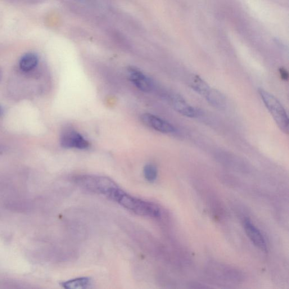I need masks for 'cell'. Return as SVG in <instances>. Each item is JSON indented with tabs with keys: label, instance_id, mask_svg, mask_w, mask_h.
Returning a JSON list of instances; mask_svg holds the SVG:
<instances>
[{
	"label": "cell",
	"instance_id": "cell-1",
	"mask_svg": "<svg viewBox=\"0 0 289 289\" xmlns=\"http://www.w3.org/2000/svg\"><path fill=\"white\" fill-rule=\"evenodd\" d=\"M108 198L135 214L155 218L161 216L160 208L155 203L130 196L120 188L115 189Z\"/></svg>",
	"mask_w": 289,
	"mask_h": 289
},
{
	"label": "cell",
	"instance_id": "cell-2",
	"mask_svg": "<svg viewBox=\"0 0 289 289\" xmlns=\"http://www.w3.org/2000/svg\"><path fill=\"white\" fill-rule=\"evenodd\" d=\"M74 181L80 188L90 192L102 194L108 198L115 189L119 188L114 180L106 176L79 175L76 176Z\"/></svg>",
	"mask_w": 289,
	"mask_h": 289
},
{
	"label": "cell",
	"instance_id": "cell-3",
	"mask_svg": "<svg viewBox=\"0 0 289 289\" xmlns=\"http://www.w3.org/2000/svg\"><path fill=\"white\" fill-rule=\"evenodd\" d=\"M259 93L265 106L272 115L279 128L283 133L288 134L289 130L288 116L281 102L273 95L263 89H259Z\"/></svg>",
	"mask_w": 289,
	"mask_h": 289
},
{
	"label": "cell",
	"instance_id": "cell-4",
	"mask_svg": "<svg viewBox=\"0 0 289 289\" xmlns=\"http://www.w3.org/2000/svg\"><path fill=\"white\" fill-rule=\"evenodd\" d=\"M60 143L62 147L65 149L85 150L89 147L87 140L80 133L71 128L63 130L60 136Z\"/></svg>",
	"mask_w": 289,
	"mask_h": 289
},
{
	"label": "cell",
	"instance_id": "cell-5",
	"mask_svg": "<svg viewBox=\"0 0 289 289\" xmlns=\"http://www.w3.org/2000/svg\"><path fill=\"white\" fill-rule=\"evenodd\" d=\"M142 123L148 127L163 133H172L175 132L174 126L169 122L150 113H144L141 116Z\"/></svg>",
	"mask_w": 289,
	"mask_h": 289
},
{
	"label": "cell",
	"instance_id": "cell-6",
	"mask_svg": "<svg viewBox=\"0 0 289 289\" xmlns=\"http://www.w3.org/2000/svg\"><path fill=\"white\" fill-rule=\"evenodd\" d=\"M127 72L128 78L137 89L146 93L152 91L154 86L153 81L142 71L130 67Z\"/></svg>",
	"mask_w": 289,
	"mask_h": 289
},
{
	"label": "cell",
	"instance_id": "cell-7",
	"mask_svg": "<svg viewBox=\"0 0 289 289\" xmlns=\"http://www.w3.org/2000/svg\"><path fill=\"white\" fill-rule=\"evenodd\" d=\"M171 102L175 110L181 115L188 117H194L198 115V111L196 108L190 105L180 95H173L171 97Z\"/></svg>",
	"mask_w": 289,
	"mask_h": 289
},
{
	"label": "cell",
	"instance_id": "cell-8",
	"mask_svg": "<svg viewBox=\"0 0 289 289\" xmlns=\"http://www.w3.org/2000/svg\"><path fill=\"white\" fill-rule=\"evenodd\" d=\"M244 229H245L247 236L252 243L260 250L266 251V243L263 235L250 220H245L244 223Z\"/></svg>",
	"mask_w": 289,
	"mask_h": 289
},
{
	"label": "cell",
	"instance_id": "cell-9",
	"mask_svg": "<svg viewBox=\"0 0 289 289\" xmlns=\"http://www.w3.org/2000/svg\"><path fill=\"white\" fill-rule=\"evenodd\" d=\"M189 85L194 91L204 97L211 88L204 80L197 75H193L190 77Z\"/></svg>",
	"mask_w": 289,
	"mask_h": 289
},
{
	"label": "cell",
	"instance_id": "cell-10",
	"mask_svg": "<svg viewBox=\"0 0 289 289\" xmlns=\"http://www.w3.org/2000/svg\"><path fill=\"white\" fill-rule=\"evenodd\" d=\"M205 98L210 105L219 109H224L226 106V99L224 95L218 90L211 88Z\"/></svg>",
	"mask_w": 289,
	"mask_h": 289
},
{
	"label": "cell",
	"instance_id": "cell-11",
	"mask_svg": "<svg viewBox=\"0 0 289 289\" xmlns=\"http://www.w3.org/2000/svg\"><path fill=\"white\" fill-rule=\"evenodd\" d=\"M92 279L87 277L76 278L62 283L63 287L69 289L88 288L92 286Z\"/></svg>",
	"mask_w": 289,
	"mask_h": 289
},
{
	"label": "cell",
	"instance_id": "cell-12",
	"mask_svg": "<svg viewBox=\"0 0 289 289\" xmlns=\"http://www.w3.org/2000/svg\"><path fill=\"white\" fill-rule=\"evenodd\" d=\"M38 62L39 57L35 53H28L21 58L20 67L22 71L29 72L35 69Z\"/></svg>",
	"mask_w": 289,
	"mask_h": 289
},
{
	"label": "cell",
	"instance_id": "cell-13",
	"mask_svg": "<svg viewBox=\"0 0 289 289\" xmlns=\"http://www.w3.org/2000/svg\"><path fill=\"white\" fill-rule=\"evenodd\" d=\"M143 175L148 182L150 183L155 182L158 176L157 167L152 164H147L143 168Z\"/></svg>",
	"mask_w": 289,
	"mask_h": 289
},
{
	"label": "cell",
	"instance_id": "cell-14",
	"mask_svg": "<svg viewBox=\"0 0 289 289\" xmlns=\"http://www.w3.org/2000/svg\"><path fill=\"white\" fill-rule=\"evenodd\" d=\"M279 71L281 79L283 80H288V73L287 70L284 69V68H281V69H279Z\"/></svg>",
	"mask_w": 289,
	"mask_h": 289
},
{
	"label": "cell",
	"instance_id": "cell-15",
	"mask_svg": "<svg viewBox=\"0 0 289 289\" xmlns=\"http://www.w3.org/2000/svg\"><path fill=\"white\" fill-rule=\"evenodd\" d=\"M2 76V71H1V70H0V79H1Z\"/></svg>",
	"mask_w": 289,
	"mask_h": 289
},
{
	"label": "cell",
	"instance_id": "cell-16",
	"mask_svg": "<svg viewBox=\"0 0 289 289\" xmlns=\"http://www.w3.org/2000/svg\"><path fill=\"white\" fill-rule=\"evenodd\" d=\"M2 107H0V114H2Z\"/></svg>",
	"mask_w": 289,
	"mask_h": 289
}]
</instances>
